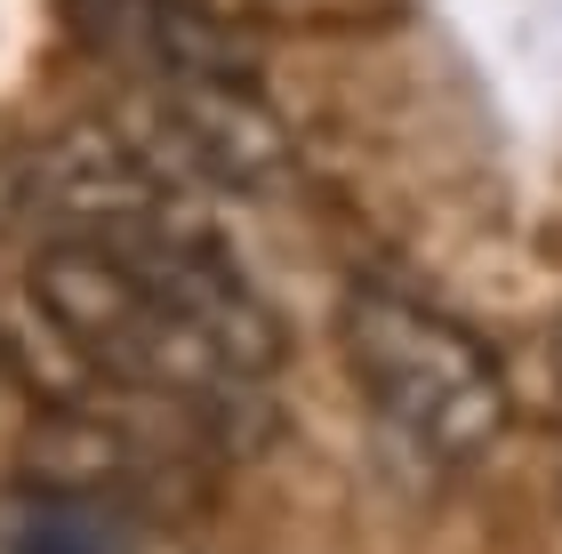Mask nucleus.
<instances>
[{"instance_id": "obj_1", "label": "nucleus", "mask_w": 562, "mask_h": 554, "mask_svg": "<svg viewBox=\"0 0 562 554\" xmlns=\"http://www.w3.org/2000/svg\"><path fill=\"white\" fill-rule=\"evenodd\" d=\"M24 297L97 377L153 402H225L281 370V314L193 217L121 241H48Z\"/></svg>"}, {"instance_id": "obj_2", "label": "nucleus", "mask_w": 562, "mask_h": 554, "mask_svg": "<svg viewBox=\"0 0 562 554\" xmlns=\"http://www.w3.org/2000/svg\"><path fill=\"white\" fill-rule=\"evenodd\" d=\"M338 346L362 386L370 418L426 466H474L506 434L515 394H506L498 354L458 314L394 282H353L338 306Z\"/></svg>"}, {"instance_id": "obj_3", "label": "nucleus", "mask_w": 562, "mask_h": 554, "mask_svg": "<svg viewBox=\"0 0 562 554\" xmlns=\"http://www.w3.org/2000/svg\"><path fill=\"white\" fill-rule=\"evenodd\" d=\"M177 217H186V193L153 178L113 121H72L0 154V241H121L161 234Z\"/></svg>"}, {"instance_id": "obj_4", "label": "nucleus", "mask_w": 562, "mask_h": 554, "mask_svg": "<svg viewBox=\"0 0 562 554\" xmlns=\"http://www.w3.org/2000/svg\"><path fill=\"white\" fill-rule=\"evenodd\" d=\"M113 129L145 154V169L169 193H210V201H273L297 178V145L281 129L241 72L210 81H169V89H130Z\"/></svg>"}, {"instance_id": "obj_5", "label": "nucleus", "mask_w": 562, "mask_h": 554, "mask_svg": "<svg viewBox=\"0 0 562 554\" xmlns=\"http://www.w3.org/2000/svg\"><path fill=\"white\" fill-rule=\"evenodd\" d=\"M0 554H186V539L130 490L9 474L0 483Z\"/></svg>"}, {"instance_id": "obj_6", "label": "nucleus", "mask_w": 562, "mask_h": 554, "mask_svg": "<svg viewBox=\"0 0 562 554\" xmlns=\"http://www.w3.org/2000/svg\"><path fill=\"white\" fill-rule=\"evenodd\" d=\"M72 33L97 65H113L130 89H169V81H210L241 72L234 41L210 24L201 0H65Z\"/></svg>"}, {"instance_id": "obj_7", "label": "nucleus", "mask_w": 562, "mask_h": 554, "mask_svg": "<svg viewBox=\"0 0 562 554\" xmlns=\"http://www.w3.org/2000/svg\"><path fill=\"white\" fill-rule=\"evenodd\" d=\"M16 442H24V394H16L9 354H0V450H16Z\"/></svg>"}, {"instance_id": "obj_8", "label": "nucleus", "mask_w": 562, "mask_h": 554, "mask_svg": "<svg viewBox=\"0 0 562 554\" xmlns=\"http://www.w3.org/2000/svg\"><path fill=\"white\" fill-rule=\"evenodd\" d=\"M547 370H554V386H562V314H554V330H547Z\"/></svg>"}]
</instances>
